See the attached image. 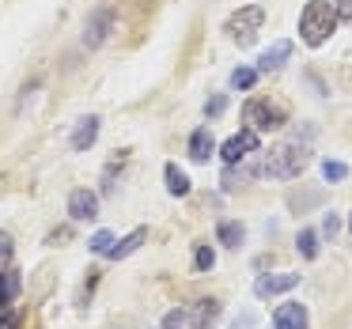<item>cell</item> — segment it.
I'll return each mask as SVG.
<instances>
[{
  "instance_id": "obj_13",
  "label": "cell",
  "mask_w": 352,
  "mask_h": 329,
  "mask_svg": "<svg viewBox=\"0 0 352 329\" xmlns=\"http://www.w3.org/2000/svg\"><path fill=\"white\" fill-rule=\"evenodd\" d=\"M19 288H23V276L16 269H0V306H8L19 295Z\"/></svg>"
},
{
  "instance_id": "obj_15",
  "label": "cell",
  "mask_w": 352,
  "mask_h": 329,
  "mask_svg": "<svg viewBox=\"0 0 352 329\" xmlns=\"http://www.w3.org/2000/svg\"><path fill=\"white\" fill-rule=\"evenodd\" d=\"M144 238H148V231H144V227H137V231H133L129 238H122V242H114V250H110L107 258H114V261L129 258L133 250H140V246H144Z\"/></svg>"
},
{
  "instance_id": "obj_17",
  "label": "cell",
  "mask_w": 352,
  "mask_h": 329,
  "mask_svg": "<svg viewBox=\"0 0 352 329\" xmlns=\"http://www.w3.org/2000/svg\"><path fill=\"white\" fill-rule=\"evenodd\" d=\"M216 238H220L223 246H239L246 238V231H243V223H235V220H223L220 227H216Z\"/></svg>"
},
{
  "instance_id": "obj_21",
  "label": "cell",
  "mask_w": 352,
  "mask_h": 329,
  "mask_svg": "<svg viewBox=\"0 0 352 329\" xmlns=\"http://www.w3.org/2000/svg\"><path fill=\"white\" fill-rule=\"evenodd\" d=\"M193 265H197V273H208V269L216 265V253L208 250V246H197V250H193Z\"/></svg>"
},
{
  "instance_id": "obj_27",
  "label": "cell",
  "mask_w": 352,
  "mask_h": 329,
  "mask_svg": "<svg viewBox=\"0 0 352 329\" xmlns=\"http://www.w3.org/2000/svg\"><path fill=\"white\" fill-rule=\"evenodd\" d=\"M254 321H258V318L246 310V314H239V318H235V326H231V329H254Z\"/></svg>"
},
{
  "instance_id": "obj_19",
  "label": "cell",
  "mask_w": 352,
  "mask_h": 329,
  "mask_svg": "<svg viewBox=\"0 0 352 329\" xmlns=\"http://www.w3.org/2000/svg\"><path fill=\"white\" fill-rule=\"evenodd\" d=\"M299 253H303L307 261L311 258H318V235H314V231H299Z\"/></svg>"
},
{
  "instance_id": "obj_28",
  "label": "cell",
  "mask_w": 352,
  "mask_h": 329,
  "mask_svg": "<svg viewBox=\"0 0 352 329\" xmlns=\"http://www.w3.org/2000/svg\"><path fill=\"white\" fill-rule=\"evenodd\" d=\"M16 314H12V310H4V306H0V329H16Z\"/></svg>"
},
{
  "instance_id": "obj_9",
  "label": "cell",
  "mask_w": 352,
  "mask_h": 329,
  "mask_svg": "<svg viewBox=\"0 0 352 329\" xmlns=\"http://www.w3.org/2000/svg\"><path fill=\"white\" fill-rule=\"evenodd\" d=\"M110 27H114V16H110L107 8L95 12V16L87 19V27H84V42H87V46H99V42L110 34Z\"/></svg>"
},
{
  "instance_id": "obj_22",
  "label": "cell",
  "mask_w": 352,
  "mask_h": 329,
  "mask_svg": "<svg viewBox=\"0 0 352 329\" xmlns=\"http://www.w3.org/2000/svg\"><path fill=\"white\" fill-rule=\"evenodd\" d=\"M91 250L95 253H110V250H114V235H110V231H95V235H91Z\"/></svg>"
},
{
  "instance_id": "obj_31",
  "label": "cell",
  "mask_w": 352,
  "mask_h": 329,
  "mask_svg": "<svg viewBox=\"0 0 352 329\" xmlns=\"http://www.w3.org/2000/svg\"><path fill=\"white\" fill-rule=\"evenodd\" d=\"M349 231H352V220H349Z\"/></svg>"
},
{
  "instance_id": "obj_10",
  "label": "cell",
  "mask_w": 352,
  "mask_h": 329,
  "mask_svg": "<svg viewBox=\"0 0 352 329\" xmlns=\"http://www.w3.org/2000/svg\"><path fill=\"white\" fill-rule=\"evenodd\" d=\"M216 318H220V303L216 299H201L190 314V329H212Z\"/></svg>"
},
{
  "instance_id": "obj_3",
  "label": "cell",
  "mask_w": 352,
  "mask_h": 329,
  "mask_svg": "<svg viewBox=\"0 0 352 329\" xmlns=\"http://www.w3.org/2000/svg\"><path fill=\"white\" fill-rule=\"evenodd\" d=\"M243 117L250 122L254 133H269V129H280L284 125V110L276 106V102H269V99H250L243 106Z\"/></svg>"
},
{
  "instance_id": "obj_1",
  "label": "cell",
  "mask_w": 352,
  "mask_h": 329,
  "mask_svg": "<svg viewBox=\"0 0 352 329\" xmlns=\"http://www.w3.org/2000/svg\"><path fill=\"white\" fill-rule=\"evenodd\" d=\"M337 27V12L329 8V0H307V8L299 12V34L307 46H322Z\"/></svg>"
},
{
  "instance_id": "obj_30",
  "label": "cell",
  "mask_w": 352,
  "mask_h": 329,
  "mask_svg": "<svg viewBox=\"0 0 352 329\" xmlns=\"http://www.w3.org/2000/svg\"><path fill=\"white\" fill-rule=\"evenodd\" d=\"M0 193H4V178H0Z\"/></svg>"
},
{
  "instance_id": "obj_24",
  "label": "cell",
  "mask_w": 352,
  "mask_h": 329,
  "mask_svg": "<svg viewBox=\"0 0 352 329\" xmlns=\"http://www.w3.org/2000/svg\"><path fill=\"white\" fill-rule=\"evenodd\" d=\"M163 329H186V314L182 310H170L167 318H163Z\"/></svg>"
},
{
  "instance_id": "obj_25",
  "label": "cell",
  "mask_w": 352,
  "mask_h": 329,
  "mask_svg": "<svg viewBox=\"0 0 352 329\" xmlns=\"http://www.w3.org/2000/svg\"><path fill=\"white\" fill-rule=\"evenodd\" d=\"M337 227H341V220H337L333 212H326V220H322V231H326V235L333 238V235H337Z\"/></svg>"
},
{
  "instance_id": "obj_7",
  "label": "cell",
  "mask_w": 352,
  "mask_h": 329,
  "mask_svg": "<svg viewBox=\"0 0 352 329\" xmlns=\"http://www.w3.org/2000/svg\"><path fill=\"white\" fill-rule=\"evenodd\" d=\"M299 284V273H280V276H258V284H254V291H258L261 299L269 295H280V291H292Z\"/></svg>"
},
{
  "instance_id": "obj_20",
  "label": "cell",
  "mask_w": 352,
  "mask_h": 329,
  "mask_svg": "<svg viewBox=\"0 0 352 329\" xmlns=\"http://www.w3.org/2000/svg\"><path fill=\"white\" fill-rule=\"evenodd\" d=\"M322 178H326V182H344V178H349V167L337 163V159H326L322 163Z\"/></svg>"
},
{
  "instance_id": "obj_18",
  "label": "cell",
  "mask_w": 352,
  "mask_h": 329,
  "mask_svg": "<svg viewBox=\"0 0 352 329\" xmlns=\"http://www.w3.org/2000/svg\"><path fill=\"white\" fill-rule=\"evenodd\" d=\"M254 80H258V69H235L231 72V87H235V91H250Z\"/></svg>"
},
{
  "instance_id": "obj_8",
  "label": "cell",
  "mask_w": 352,
  "mask_h": 329,
  "mask_svg": "<svg viewBox=\"0 0 352 329\" xmlns=\"http://www.w3.org/2000/svg\"><path fill=\"white\" fill-rule=\"evenodd\" d=\"M273 326L276 329H307V310L299 303H280L273 314Z\"/></svg>"
},
{
  "instance_id": "obj_6",
  "label": "cell",
  "mask_w": 352,
  "mask_h": 329,
  "mask_svg": "<svg viewBox=\"0 0 352 329\" xmlns=\"http://www.w3.org/2000/svg\"><path fill=\"white\" fill-rule=\"evenodd\" d=\"M69 216L72 220H95L99 216V197L91 190H72L69 193Z\"/></svg>"
},
{
  "instance_id": "obj_2",
  "label": "cell",
  "mask_w": 352,
  "mask_h": 329,
  "mask_svg": "<svg viewBox=\"0 0 352 329\" xmlns=\"http://www.w3.org/2000/svg\"><path fill=\"white\" fill-rule=\"evenodd\" d=\"M307 159H311V152H307V148L276 144L273 152H269V159H265V174L269 178H296L299 170L307 167Z\"/></svg>"
},
{
  "instance_id": "obj_26",
  "label": "cell",
  "mask_w": 352,
  "mask_h": 329,
  "mask_svg": "<svg viewBox=\"0 0 352 329\" xmlns=\"http://www.w3.org/2000/svg\"><path fill=\"white\" fill-rule=\"evenodd\" d=\"M8 258H12V235H4V231H0V265H4Z\"/></svg>"
},
{
  "instance_id": "obj_14",
  "label": "cell",
  "mask_w": 352,
  "mask_h": 329,
  "mask_svg": "<svg viewBox=\"0 0 352 329\" xmlns=\"http://www.w3.org/2000/svg\"><path fill=\"white\" fill-rule=\"evenodd\" d=\"M95 137H99V122H95V117H84V122L76 125V133H72V148H76V152H87V148L95 144Z\"/></svg>"
},
{
  "instance_id": "obj_5",
  "label": "cell",
  "mask_w": 352,
  "mask_h": 329,
  "mask_svg": "<svg viewBox=\"0 0 352 329\" xmlns=\"http://www.w3.org/2000/svg\"><path fill=\"white\" fill-rule=\"evenodd\" d=\"M258 133L254 129H243L239 137H231V140H223V148H220V155H223V163H239V159H246L250 152H258Z\"/></svg>"
},
{
  "instance_id": "obj_11",
  "label": "cell",
  "mask_w": 352,
  "mask_h": 329,
  "mask_svg": "<svg viewBox=\"0 0 352 329\" xmlns=\"http://www.w3.org/2000/svg\"><path fill=\"white\" fill-rule=\"evenodd\" d=\"M288 57H292V42H288V38H284V42H273V46H269L265 54H261L258 72H276L284 61H288Z\"/></svg>"
},
{
  "instance_id": "obj_4",
  "label": "cell",
  "mask_w": 352,
  "mask_h": 329,
  "mask_svg": "<svg viewBox=\"0 0 352 329\" xmlns=\"http://www.w3.org/2000/svg\"><path fill=\"white\" fill-rule=\"evenodd\" d=\"M265 23V8L261 4H250V8L235 12V16L228 19V34L231 38H239V46H250L254 42V31Z\"/></svg>"
},
{
  "instance_id": "obj_16",
  "label": "cell",
  "mask_w": 352,
  "mask_h": 329,
  "mask_svg": "<svg viewBox=\"0 0 352 329\" xmlns=\"http://www.w3.org/2000/svg\"><path fill=\"white\" fill-rule=\"evenodd\" d=\"M163 174H167V190L175 193V197H186V193H190V174H186L178 163H167V170H163Z\"/></svg>"
},
{
  "instance_id": "obj_12",
  "label": "cell",
  "mask_w": 352,
  "mask_h": 329,
  "mask_svg": "<svg viewBox=\"0 0 352 329\" xmlns=\"http://www.w3.org/2000/svg\"><path fill=\"white\" fill-rule=\"evenodd\" d=\"M216 152V140H212V133L201 125V129H193V137H190V159L193 163H208V155Z\"/></svg>"
},
{
  "instance_id": "obj_29",
  "label": "cell",
  "mask_w": 352,
  "mask_h": 329,
  "mask_svg": "<svg viewBox=\"0 0 352 329\" xmlns=\"http://www.w3.org/2000/svg\"><path fill=\"white\" fill-rule=\"evenodd\" d=\"M337 19H352V0H341V4H337Z\"/></svg>"
},
{
  "instance_id": "obj_23",
  "label": "cell",
  "mask_w": 352,
  "mask_h": 329,
  "mask_svg": "<svg viewBox=\"0 0 352 329\" xmlns=\"http://www.w3.org/2000/svg\"><path fill=\"white\" fill-rule=\"evenodd\" d=\"M223 110H228V95H216V99H208L205 114H208V117H220Z\"/></svg>"
}]
</instances>
